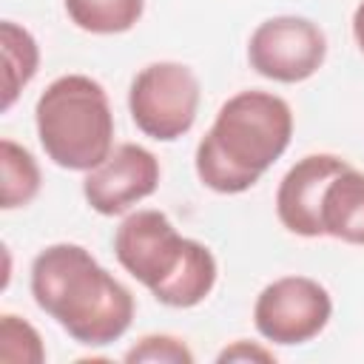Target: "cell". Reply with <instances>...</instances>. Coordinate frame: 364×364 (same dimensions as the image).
<instances>
[{
	"instance_id": "cell-12",
	"label": "cell",
	"mask_w": 364,
	"mask_h": 364,
	"mask_svg": "<svg viewBox=\"0 0 364 364\" xmlns=\"http://www.w3.org/2000/svg\"><path fill=\"white\" fill-rule=\"evenodd\" d=\"M43 185L40 165L28 148L3 136L0 139V208L14 210L37 199Z\"/></svg>"
},
{
	"instance_id": "cell-11",
	"label": "cell",
	"mask_w": 364,
	"mask_h": 364,
	"mask_svg": "<svg viewBox=\"0 0 364 364\" xmlns=\"http://www.w3.org/2000/svg\"><path fill=\"white\" fill-rule=\"evenodd\" d=\"M0 51H3L0 111H9L17 102L20 91L34 80V74L40 68V46L26 26H20L14 20H3L0 23Z\"/></svg>"
},
{
	"instance_id": "cell-6",
	"label": "cell",
	"mask_w": 364,
	"mask_h": 364,
	"mask_svg": "<svg viewBox=\"0 0 364 364\" xmlns=\"http://www.w3.org/2000/svg\"><path fill=\"white\" fill-rule=\"evenodd\" d=\"M333 316L330 290L310 276H282L262 287L253 301V324L270 344L293 347L313 341Z\"/></svg>"
},
{
	"instance_id": "cell-7",
	"label": "cell",
	"mask_w": 364,
	"mask_h": 364,
	"mask_svg": "<svg viewBox=\"0 0 364 364\" xmlns=\"http://www.w3.org/2000/svg\"><path fill=\"white\" fill-rule=\"evenodd\" d=\"M327 60V34L318 23L299 14L262 20L247 40L250 68L273 82L296 85L310 80Z\"/></svg>"
},
{
	"instance_id": "cell-16",
	"label": "cell",
	"mask_w": 364,
	"mask_h": 364,
	"mask_svg": "<svg viewBox=\"0 0 364 364\" xmlns=\"http://www.w3.org/2000/svg\"><path fill=\"white\" fill-rule=\"evenodd\" d=\"M216 361H219V364H228V361H264V364H273L276 355H273V350H267V347H262V344H256V341L239 338V341L228 344V347L216 355Z\"/></svg>"
},
{
	"instance_id": "cell-14",
	"label": "cell",
	"mask_w": 364,
	"mask_h": 364,
	"mask_svg": "<svg viewBox=\"0 0 364 364\" xmlns=\"http://www.w3.org/2000/svg\"><path fill=\"white\" fill-rule=\"evenodd\" d=\"M0 361L6 364H43L46 347L34 324L14 313L0 316Z\"/></svg>"
},
{
	"instance_id": "cell-5",
	"label": "cell",
	"mask_w": 364,
	"mask_h": 364,
	"mask_svg": "<svg viewBox=\"0 0 364 364\" xmlns=\"http://www.w3.org/2000/svg\"><path fill=\"white\" fill-rule=\"evenodd\" d=\"M196 239L182 236L173 222L156 208H139L125 213L114 230V256L119 267L134 276L156 299L182 264L191 259Z\"/></svg>"
},
{
	"instance_id": "cell-9",
	"label": "cell",
	"mask_w": 364,
	"mask_h": 364,
	"mask_svg": "<svg viewBox=\"0 0 364 364\" xmlns=\"http://www.w3.org/2000/svg\"><path fill=\"white\" fill-rule=\"evenodd\" d=\"M350 162L336 154H307L287 168L276 188V216L284 230L318 239L321 233V199L330 179Z\"/></svg>"
},
{
	"instance_id": "cell-4",
	"label": "cell",
	"mask_w": 364,
	"mask_h": 364,
	"mask_svg": "<svg viewBox=\"0 0 364 364\" xmlns=\"http://www.w3.org/2000/svg\"><path fill=\"white\" fill-rule=\"evenodd\" d=\"M199 97V77L191 65L159 60L134 74L128 88V111L145 136L156 142H173L193 128Z\"/></svg>"
},
{
	"instance_id": "cell-10",
	"label": "cell",
	"mask_w": 364,
	"mask_h": 364,
	"mask_svg": "<svg viewBox=\"0 0 364 364\" xmlns=\"http://www.w3.org/2000/svg\"><path fill=\"white\" fill-rule=\"evenodd\" d=\"M321 233L344 245H364V171H338L321 199Z\"/></svg>"
},
{
	"instance_id": "cell-1",
	"label": "cell",
	"mask_w": 364,
	"mask_h": 364,
	"mask_svg": "<svg viewBox=\"0 0 364 364\" xmlns=\"http://www.w3.org/2000/svg\"><path fill=\"white\" fill-rule=\"evenodd\" d=\"M28 284L34 304L77 344H114L134 321L136 304L131 290L82 245L57 242L43 247L31 262Z\"/></svg>"
},
{
	"instance_id": "cell-2",
	"label": "cell",
	"mask_w": 364,
	"mask_h": 364,
	"mask_svg": "<svg viewBox=\"0 0 364 364\" xmlns=\"http://www.w3.org/2000/svg\"><path fill=\"white\" fill-rule=\"evenodd\" d=\"M293 139V111L270 91L247 88L222 102L213 125L196 142L193 168L213 193H245L282 159Z\"/></svg>"
},
{
	"instance_id": "cell-13",
	"label": "cell",
	"mask_w": 364,
	"mask_h": 364,
	"mask_svg": "<svg viewBox=\"0 0 364 364\" xmlns=\"http://www.w3.org/2000/svg\"><path fill=\"white\" fill-rule=\"evenodd\" d=\"M68 20L88 34H125L145 11V0H63Z\"/></svg>"
},
{
	"instance_id": "cell-3",
	"label": "cell",
	"mask_w": 364,
	"mask_h": 364,
	"mask_svg": "<svg viewBox=\"0 0 364 364\" xmlns=\"http://www.w3.org/2000/svg\"><path fill=\"white\" fill-rule=\"evenodd\" d=\"M37 139L65 171L88 173L114 151V111L108 91L88 74H63L34 105Z\"/></svg>"
},
{
	"instance_id": "cell-17",
	"label": "cell",
	"mask_w": 364,
	"mask_h": 364,
	"mask_svg": "<svg viewBox=\"0 0 364 364\" xmlns=\"http://www.w3.org/2000/svg\"><path fill=\"white\" fill-rule=\"evenodd\" d=\"M353 37H355V46H358V51L364 54V0L355 6V11H353Z\"/></svg>"
},
{
	"instance_id": "cell-15",
	"label": "cell",
	"mask_w": 364,
	"mask_h": 364,
	"mask_svg": "<svg viewBox=\"0 0 364 364\" xmlns=\"http://www.w3.org/2000/svg\"><path fill=\"white\" fill-rule=\"evenodd\" d=\"M128 364H193V353L191 347L168 333H154V336H142L128 353H125Z\"/></svg>"
},
{
	"instance_id": "cell-8",
	"label": "cell",
	"mask_w": 364,
	"mask_h": 364,
	"mask_svg": "<svg viewBox=\"0 0 364 364\" xmlns=\"http://www.w3.org/2000/svg\"><path fill=\"white\" fill-rule=\"evenodd\" d=\"M159 159L148 148L119 142L97 168L85 173L82 196L100 216H125L159 188Z\"/></svg>"
}]
</instances>
